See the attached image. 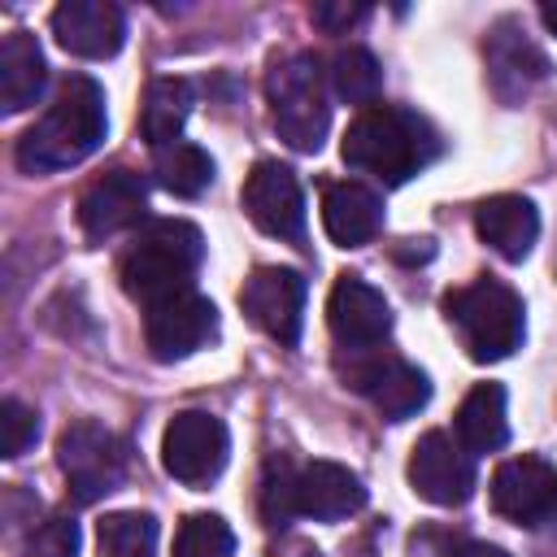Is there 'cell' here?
Returning <instances> with one entry per match:
<instances>
[{"label":"cell","instance_id":"6da1fadb","mask_svg":"<svg viewBox=\"0 0 557 557\" xmlns=\"http://www.w3.org/2000/svg\"><path fill=\"white\" fill-rule=\"evenodd\" d=\"M344 165L379 178L383 187H400L422 174L440 157V131L400 104H370L344 131Z\"/></svg>","mask_w":557,"mask_h":557},{"label":"cell","instance_id":"7a4b0ae2","mask_svg":"<svg viewBox=\"0 0 557 557\" xmlns=\"http://www.w3.org/2000/svg\"><path fill=\"white\" fill-rule=\"evenodd\" d=\"M109 117H104V91L87 74H70L57 87V100L39 113L35 126L17 139V165L26 174H52L87 161L104 144Z\"/></svg>","mask_w":557,"mask_h":557},{"label":"cell","instance_id":"3957f363","mask_svg":"<svg viewBox=\"0 0 557 557\" xmlns=\"http://www.w3.org/2000/svg\"><path fill=\"white\" fill-rule=\"evenodd\" d=\"M205 261V235L187 218H157L148 222L122 252L117 278L131 300L157 305L178 292H191V278Z\"/></svg>","mask_w":557,"mask_h":557},{"label":"cell","instance_id":"277c9868","mask_svg":"<svg viewBox=\"0 0 557 557\" xmlns=\"http://www.w3.org/2000/svg\"><path fill=\"white\" fill-rule=\"evenodd\" d=\"M444 318L474 361H505L522 348L527 313L513 287L500 278H474L444 296Z\"/></svg>","mask_w":557,"mask_h":557},{"label":"cell","instance_id":"5b68a950","mask_svg":"<svg viewBox=\"0 0 557 557\" xmlns=\"http://www.w3.org/2000/svg\"><path fill=\"white\" fill-rule=\"evenodd\" d=\"M265 100L278 139H287L296 152H318L331 126L326 104V70L313 52H292L270 65L265 74Z\"/></svg>","mask_w":557,"mask_h":557},{"label":"cell","instance_id":"8992f818","mask_svg":"<svg viewBox=\"0 0 557 557\" xmlns=\"http://www.w3.org/2000/svg\"><path fill=\"white\" fill-rule=\"evenodd\" d=\"M57 466H61L74 500L91 505V500L109 496L122 483V474H126V444L109 426H100L91 418H78L57 440Z\"/></svg>","mask_w":557,"mask_h":557},{"label":"cell","instance_id":"52a82bcc","mask_svg":"<svg viewBox=\"0 0 557 557\" xmlns=\"http://www.w3.org/2000/svg\"><path fill=\"white\" fill-rule=\"evenodd\" d=\"M226 457H231V435L218 413L183 409L170 418V426L161 435V466L170 479H178L187 487H205L222 474Z\"/></svg>","mask_w":557,"mask_h":557},{"label":"cell","instance_id":"ba28073f","mask_svg":"<svg viewBox=\"0 0 557 557\" xmlns=\"http://www.w3.org/2000/svg\"><path fill=\"white\" fill-rule=\"evenodd\" d=\"M492 509L518 527H557V470L544 457H509L492 474Z\"/></svg>","mask_w":557,"mask_h":557},{"label":"cell","instance_id":"9c48e42d","mask_svg":"<svg viewBox=\"0 0 557 557\" xmlns=\"http://www.w3.org/2000/svg\"><path fill=\"white\" fill-rule=\"evenodd\" d=\"M409 487L440 509H457L474 492V461L448 431H426L409 453Z\"/></svg>","mask_w":557,"mask_h":557},{"label":"cell","instance_id":"30bf717a","mask_svg":"<svg viewBox=\"0 0 557 557\" xmlns=\"http://www.w3.org/2000/svg\"><path fill=\"white\" fill-rule=\"evenodd\" d=\"M218 335V309L200 292H178L170 300L148 305L144 313V339L157 361H183L196 348H205Z\"/></svg>","mask_w":557,"mask_h":557},{"label":"cell","instance_id":"8fae6325","mask_svg":"<svg viewBox=\"0 0 557 557\" xmlns=\"http://www.w3.org/2000/svg\"><path fill=\"white\" fill-rule=\"evenodd\" d=\"M239 305L270 339L292 348L305 326V278L287 265H261L244 278Z\"/></svg>","mask_w":557,"mask_h":557},{"label":"cell","instance_id":"7c38bea8","mask_svg":"<svg viewBox=\"0 0 557 557\" xmlns=\"http://www.w3.org/2000/svg\"><path fill=\"white\" fill-rule=\"evenodd\" d=\"M361 357L348 361V383L370 396V405L387 418V422H405L413 418L426 400H431V383L418 366L400 361V357H379L370 348H357Z\"/></svg>","mask_w":557,"mask_h":557},{"label":"cell","instance_id":"4fadbf2b","mask_svg":"<svg viewBox=\"0 0 557 557\" xmlns=\"http://www.w3.org/2000/svg\"><path fill=\"white\" fill-rule=\"evenodd\" d=\"M244 213L257 231L274 239H300L305 235V191L296 174L278 161H257L244 178Z\"/></svg>","mask_w":557,"mask_h":557},{"label":"cell","instance_id":"5bb4252c","mask_svg":"<svg viewBox=\"0 0 557 557\" xmlns=\"http://www.w3.org/2000/svg\"><path fill=\"white\" fill-rule=\"evenodd\" d=\"M148 209V191L139 183V174L131 170H109L100 178L87 183V191L78 196V226L87 239H113L122 231H131Z\"/></svg>","mask_w":557,"mask_h":557},{"label":"cell","instance_id":"9a60e30c","mask_svg":"<svg viewBox=\"0 0 557 557\" xmlns=\"http://www.w3.org/2000/svg\"><path fill=\"white\" fill-rule=\"evenodd\" d=\"M326 326L339 344H348V352L374 348L392 331V309L379 287H370L357 274H344L326 296Z\"/></svg>","mask_w":557,"mask_h":557},{"label":"cell","instance_id":"2e32d148","mask_svg":"<svg viewBox=\"0 0 557 557\" xmlns=\"http://www.w3.org/2000/svg\"><path fill=\"white\" fill-rule=\"evenodd\" d=\"M52 35L65 52L87 57V61H104L122 48L126 17L109 0H61L52 9Z\"/></svg>","mask_w":557,"mask_h":557},{"label":"cell","instance_id":"e0dca14e","mask_svg":"<svg viewBox=\"0 0 557 557\" xmlns=\"http://www.w3.org/2000/svg\"><path fill=\"white\" fill-rule=\"evenodd\" d=\"M483 57H487V83L505 104H518L548 74V57L527 39V30L513 17L492 26V35L483 44Z\"/></svg>","mask_w":557,"mask_h":557},{"label":"cell","instance_id":"ac0fdd59","mask_svg":"<svg viewBox=\"0 0 557 557\" xmlns=\"http://www.w3.org/2000/svg\"><path fill=\"white\" fill-rule=\"evenodd\" d=\"M366 505V483L339 461H309L296 470V513L313 522L352 518Z\"/></svg>","mask_w":557,"mask_h":557},{"label":"cell","instance_id":"d6986e66","mask_svg":"<svg viewBox=\"0 0 557 557\" xmlns=\"http://www.w3.org/2000/svg\"><path fill=\"white\" fill-rule=\"evenodd\" d=\"M322 226H326L331 244H339V248L370 244L379 235V226H383V200H379V191L366 187V183H352V178L331 183L322 191Z\"/></svg>","mask_w":557,"mask_h":557},{"label":"cell","instance_id":"ffe728a7","mask_svg":"<svg viewBox=\"0 0 557 557\" xmlns=\"http://www.w3.org/2000/svg\"><path fill=\"white\" fill-rule=\"evenodd\" d=\"M474 231L496 257L522 261L540 239V213L527 196H492L474 209Z\"/></svg>","mask_w":557,"mask_h":557},{"label":"cell","instance_id":"44dd1931","mask_svg":"<svg viewBox=\"0 0 557 557\" xmlns=\"http://www.w3.org/2000/svg\"><path fill=\"white\" fill-rule=\"evenodd\" d=\"M44 83H48V61L39 39L30 30H9L0 44V109L4 113L30 109Z\"/></svg>","mask_w":557,"mask_h":557},{"label":"cell","instance_id":"7402d4cb","mask_svg":"<svg viewBox=\"0 0 557 557\" xmlns=\"http://www.w3.org/2000/svg\"><path fill=\"white\" fill-rule=\"evenodd\" d=\"M457 440L474 453H496L509 440V413H505V387L500 383H474L457 409Z\"/></svg>","mask_w":557,"mask_h":557},{"label":"cell","instance_id":"603a6c76","mask_svg":"<svg viewBox=\"0 0 557 557\" xmlns=\"http://www.w3.org/2000/svg\"><path fill=\"white\" fill-rule=\"evenodd\" d=\"M187 113H191V83L187 78H152L148 83L139 126H144V139L152 144V152L165 144H178Z\"/></svg>","mask_w":557,"mask_h":557},{"label":"cell","instance_id":"cb8c5ba5","mask_svg":"<svg viewBox=\"0 0 557 557\" xmlns=\"http://www.w3.org/2000/svg\"><path fill=\"white\" fill-rule=\"evenodd\" d=\"M152 174L174 196H200L209 187V178H213V161H209V152L200 144L178 139V144H165V148L152 152Z\"/></svg>","mask_w":557,"mask_h":557},{"label":"cell","instance_id":"d4e9b609","mask_svg":"<svg viewBox=\"0 0 557 557\" xmlns=\"http://www.w3.org/2000/svg\"><path fill=\"white\" fill-rule=\"evenodd\" d=\"M100 557H157V518L139 509L104 513L96 527Z\"/></svg>","mask_w":557,"mask_h":557},{"label":"cell","instance_id":"484cf974","mask_svg":"<svg viewBox=\"0 0 557 557\" xmlns=\"http://www.w3.org/2000/svg\"><path fill=\"white\" fill-rule=\"evenodd\" d=\"M326 78H331V91L339 100L361 104V109H370L379 100V87H383V70H379V61H374L370 48H339L331 57Z\"/></svg>","mask_w":557,"mask_h":557},{"label":"cell","instance_id":"4316f807","mask_svg":"<svg viewBox=\"0 0 557 557\" xmlns=\"http://www.w3.org/2000/svg\"><path fill=\"white\" fill-rule=\"evenodd\" d=\"M235 553V531L218 513H191L183 518L174 535V557H231Z\"/></svg>","mask_w":557,"mask_h":557},{"label":"cell","instance_id":"83f0119b","mask_svg":"<svg viewBox=\"0 0 557 557\" xmlns=\"http://www.w3.org/2000/svg\"><path fill=\"white\" fill-rule=\"evenodd\" d=\"M261 513L270 527H283L296 518V470L283 457H270L265 479H261Z\"/></svg>","mask_w":557,"mask_h":557},{"label":"cell","instance_id":"f1b7e54d","mask_svg":"<svg viewBox=\"0 0 557 557\" xmlns=\"http://www.w3.org/2000/svg\"><path fill=\"white\" fill-rule=\"evenodd\" d=\"M39 435V418L30 405H22L17 396H4L0 400V457H22Z\"/></svg>","mask_w":557,"mask_h":557},{"label":"cell","instance_id":"f546056e","mask_svg":"<svg viewBox=\"0 0 557 557\" xmlns=\"http://www.w3.org/2000/svg\"><path fill=\"white\" fill-rule=\"evenodd\" d=\"M83 531L74 518H48L26 535V557H78Z\"/></svg>","mask_w":557,"mask_h":557},{"label":"cell","instance_id":"4dcf8cb0","mask_svg":"<svg viewBox=\"0 0 557 557\" xmlns=\"http://www.w3.org/2000/svg\"><path fill=\"white\" fill-rule=\"evenodd\" d=\"M361 17H366V4H348V0H322V4H313V26L326 30V35H344Z\"/></svg>","mask_w":557,"mask_h":557},{"label":"cell","instance_id":"1f68e13d","mask_svg":"<svg viewBox=\"0 0 557 557\" xmlns=\"http://www.w3.org/2000/svg\"><path fill=\"white\" fill-rule=\"evenodd\" d=\"M453 557H509V553L496 548V544H479V540H474V544H461Z\"/></svg>","mask_w":557,"mask_h":557},{"label":"cell","instance_id":"d6a6232c","mask_svg":"<svg viewBox=\"0 0 557 557\" xmlns=\"http://www.w3.org/2000/svg\"><path fill=\"white\" fill-rule=\"evenodd\" d=\"M540 17H544V26H548V30L557 35V0H548V4L540 9Z\"/></svg>","mask_w":557,"mask_h":557}]
</instances>
